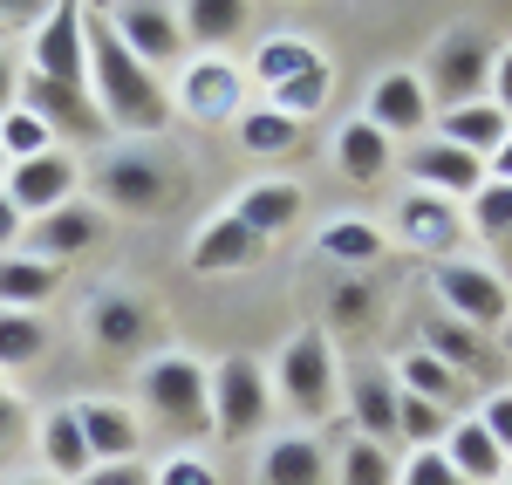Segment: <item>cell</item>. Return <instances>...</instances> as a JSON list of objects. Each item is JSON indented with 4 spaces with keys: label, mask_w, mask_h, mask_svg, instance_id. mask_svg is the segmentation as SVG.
<instances>
[{
    "label": "cell",
    "mask_w": 512,
    "mask_h": 485,
    "mask_svg": "<svg viewBox=\"0 0 512 485\" xmlns=\"http://www.w3.org/2000/svg\"><path fill=\"white\" fill-rule=\"evenodd\" d=\"M239 137H246V151L280 158V151H294V144H301V123L280 117V110H246V117H239Z\"/></svg>",
    "instance_id": "obj_38"
},
{
    "label": "cell",
    "mask_w": 512,
    "mask_h": 485,
    "mask_svg": "<svg viewBox=\"0 0 512 485\" xmlns=\"http://www.w3.org/2000/svg\"><path fill=\"white\" fill-rule=\"evenodd\" d=\"M21 431H28V424H21V404H14V397H0V451L14 445Z\"/></svg>",
    "instance_id": "obj_46"
},
{
    "label": "cell",
    "mask_w": 512,
    "mask_h": 485,
    "mask_svg": "<svg viewBox=\"0 0 512 485\" xmlns=\"http://www.w3.org/2000/svg\"><path fill=\"white\" fill-rule=\"evenodd\" d=\"M451 424H458L451 410H437V404H424V397H410V390H396V438H410L417 451H437Z\"/></svg>",
    "instance_id": "obj_33"
},
{
    "label": "cell",
    "mask_w": 512,
    "mask_h": 485,
    "mask_svg": "<svg viewBox=\"0 0 512 485\" xmlns=\"http://www.w3.org/2000/svg\"><path fill=\"white\" fill-rule=\"evenodd\" d=\"M14 240H21V212L7 205V192H0V253H7Z\"/></svg>",
    "instance_id": "obj_47"
},
{
    "label": "cell",
    "mask_w": 512,
    "mask_h": 485,
    "mask_svg": "<svg viewBox=\"0 0 512 485\" xmlns=\"http://www.w3.org/2000/svg\"><path fill=\"white\" fill-rule=\"evenodd\" d=\"M499 356H506V363H512V328H506V349H499Z\"/></svg>",
    "instance_id": "obj_50"
},
{
    "label": "cell",
    "mask_w": 512,
    "mask_h": 485,
    "mask_svg": "<svg viewBox=\"0 0 512 485\" xmlns=\"http://www.w3.org/2000/svg\"><path fill=\"white\" fill-rule=\"evenodd\" d=\"M144 404L158 410L178 438H205L212 431V383L192 356H158L144 369Z\"/></svg>",
    "instance_id": "obj_4"
},
{
    "label": "cell",
    "mask_w": 512,
    "mask_h": 485,
    "mask_svg": "<svg viewBox=\"0 0 512 485\" xmlns=\"http://www.w3.org/2000/svg\"><path fill=\"white\" fill-rule=\"evenodd\" d=\"M14 103H21L28 117H41L55 137H110V123H103V110H96L89 82H48V76L28 69V82L14 89Z\"/></svg>",
    "instance_id": "obj_6"
},
{
    "label": "cell",
    "mask_w": 512,
    "mask_h": 485,
    "mask_svg": "<svg viewBox=\"0 0 512 485\" xmlns=\"http://www.w3.org/2000/svg\"><path fill=\"white\" fill-rule=\"evenodd\" d=\"M335 485H396L390 451L369 445V438H355V445L342 451V472H335Z\"/></svg>",
    "instance_id": "obj_39"
},
{
    "label": "cell",
    "mask_w": 512,
    "mask_h": 485,
    "mask_svg": "<svg viewBox=\"0 0 512 485\" xmlns=\"http://www.w3.org/2000/svg\"><path fill=\"white\" fill-rule=\"evenodd\" d=\"M349 404H355V417H362V438H369V445H390L396 438V376L390 369H355Z\"/></svg>",
    "instance_id": "obj_23"
},
{
    "label": "cell",
    "mask_w": 512,
    "mask_h": 485,
    "mask_svg": "<svg viewBox=\"0 0 512 485\" xmlns=\"http://www.w3.org/2000/svg\"><path fill=\"white\" fill-rule=\"evenodd\" d=\"M14 110V69H7V55H0V117Z\"/></svg>",
    "instance_id": "obj_49"
},
{
    "label": "cell",
    "mask_w": 512,
    "mask_h": 485,
    "mask_svg": "<svg viewBox=\"0 0 512 485\" xmlns=\"http://www.w3.org/2000/svg\"><path fill=\"white\" fill-rule=\"evenodd\" d=\"M103 233V219L89 212V205H55V212H41L35 226H28V260H48V267H62L69 253H89Z\"/></svg>",
    "instance_id": "obj_14"
},
{
    "label": "cell",
    "mask_w": 512,
    "mask_h": 485,
    "mask_svg": "<svg viewBox=\"0 0 512 485\" xmlns=\"http://www.w3.org/2000/svg\"><path fill=\"white\" fill-rule=\"evenodd\" d=\"M431 287H437V301H444V315L478 328V335H499L512 322V287L492 267H478V260H437Z\"/></svg>",
    "instance_id": "obj_3"
},
{
    "label": "cell",
    "mask_w": 512,
    "mask_h": 485,
    "mask_svg": "<svg viewBox=\"0 0 512 485\" xmlns=\"http://www.w3.org/2000/svg\"><path fill=\"white\" fill-rule=\"evenodd\" d=\"M267 485H328V458L315 438H280L267 445Z\"/></svg>",
    "instance_id": "obj_28"
},
{
    "label": "cell",
    "mask_w": 512,
    "mask_h": 485,
    "mask_svg": "<svg viewBox=\"0 0 512 485\" xmlns=\"http://www.w3.org/2000/svg\"><path fill=\"white\" fill-rule=\"evenodd\" d=\"M396 390H410V397H424V404H437V410H451L458 397H465V383L437 363L431 349H410V356L396 363Z\"/></svg>",
    "instance_id": "obj_25"
},
{
    "label": "cell",
    "mask_w": 512,
    "mask_h": 485,
    "mask_svg": "<svg viewBox=\"0 0 512 485\" xmlns=\"http://www.w3.org/2000/svg\"><path fill=\"white\" fill-rule=\"evenodd\" d=\"M110 28L117 41L158 76L164 62H178L185 55V28H178V7H164V0H130V7H110Z\"/></svg>",
    "instance_id": "obj_8"
},
{
    "label": "cell",
    "mask_w": 512,
    "mask_h": 485,
    "mask_svg": "<svg viewBox=\"0 0 512 485\" xmlns=\"http://www.w3.org/2000/svg\"><path fill=\"white\" fill-rule=\"evenodd\" d=\"M0 178H7V151H0Z\"/></svg>",
    "instance_id": "obj_53"
},
{
    "label": "cell",
    "mask_w": 512,
    "mask_h": 485,
    "mask_svg": "<svg viewBox=\"0 0 512 485\" xmlns=\"http://www.w3.org/2000/svg\"><path fill=\"white\" fill-rule=\"evenodd\" d=\"M76 485H151V472H144L137 458H123V465H89Z\"/></svg>",
    "instance_id": "obj_42"
},
{
    "label": "cell",
    "mask_w": 512,
    "mask_h": 485,
    "mask_svg": "<svg viewBox=\"0 0 512 485\" xmlns=\"http://www.w3.org/2000/svg\"><path fill=\"white\" fill-rule=\"evenodd\" d=\"M396 485H465V479L451 472V458H444V451H417V458L396 472Z\"/></svg>",
    "instance_id": "obj_40"
},
{
    "label": "cell",
    "mask_w": 512,
    "mask_h": 485,
    "mask_svg": "<svg viewBox=\"0 0 512 485\" xmlns=\"http://www.w3.org/2000/svg\"><path fill=\"white\" fill-rule=\"evenodd\" d=\"M492 62H499L492 35H478V28H451V35L431 48V69H424L431 117L465 110V103H478V96H492Z\"/></svg>",
    "instance_id": "obj_2"
},
{
    "label": "cell",
    "mask_w": 512,
    "mask_h": 485,
    "mask_svg": "<svg viewBox=\"0 0 512 485\" xmlns=\"http://www.w3.org/2000/svg\"><path fill=\"white\" fill-rule=\"evenodd\" d=\"M233 103H239V69L198 62L192 76H185V110H192V117H226Z\"/></svg>",
    "instance_id": "obj_30"
},
{
    "label": "cell",
    "mask_w": 512,
    "mask_h": 485,
    "mask_svg": "<svg viewBox=\"0 0 512 485\" xmlns=\"http://www.w3.org/2000/svg\"><path fill=\"white\" fill-rule=\"evenodd\" d=\"M280 397L301 410V417H328L335 410V356H328V335H294L280 349Z\"/></svg>",
    "instance_id": "obj_7"
},
{
    "label": "cell",
    "mask_w": 512,
    "mask_h": 485,
    "mask_svg": "<svg viewBox=\"0 0 512 485\" xmlns=\"http://www.w3.org/2000/svg\"><path fill=\"white\" fill-rule=\"evenodd\" d=\"M7 205L14 212H55V205H69V192H76V164L62 158V151H48V158H28V164H7Z\"/></svg>",
    "instance_id": "obj_12"
},
{
    "label": "cell",
    "mask_w": 512,
    "mask_h": 485,
    "mask_svg": "<svg viewBox=\"0 0 512 485\" xmlns=\"http://www.w3.org/2000/svg\"><path fill=\"white\" fill-rule=\"evenodd\" d=\"M499 485H512V458H506V479H499Z\"/></svg>",
    "instance_id": "obj_52"
},
{
    "label": "cell",
    "mask_w": 512,
    "mask_h": 485,
    "mask_svg": "<svg viewBox=\"0 0 512 485\" xmlns=\"http://www.w3.org/2000/svg\"><path fill=\"white\" fill-rule=\"evenodd\" d=\"M328 103V62H315V69H301V76H287L274 89V103L267 110H280V117H294V123H308Z\"/></svg>",
    "instance_id": "obj_37"
},
{
    "label": "cell",
    "mask_w": 512,
    "mask_h": 485,
    "mask_svg": "<svg viewBox=\"0 0 512 485\" xmlns=\"http://www.w3.org/2000/svg\"><path fill=\"white\" fill-rule=\"evenodd\" d=\"M35 76H48V82H89V48H82V7H76V0H62V7L41 14Z\"/></svg>",
    "instance_id": "obj_10"
},
{
    "label": "cell",
    "mask_w": 512,
    "mask_h": 485,
    "mask_svg": "<svg viewBox=\"0 0 512 485\" xmlns=\"http://www.w3.org/2000/svg\"><path fill=\"white\" fill-rule=\"evenodd\" d=\"M48 356V322L21 315V308H0V369H21Z\"/></svg>",
    "instance_id": "obj_32"
},
{
    "label": "cell",
    "mask_w": 512,
    "mask_h": 485,
    "mask_svg": "<svg viewBox=\"0 0 512 485\" xmlns=\"http://www.w3.org/2000/svg\"><path fill=\"white\" fill-rule=\"evenodd\" d=\"M485 178H499V185H512V137L499 144V151H492V158H485Z\"/></svg>",
    "instance_id": "obj_48"
},
{
    "label": "cell",
    "mask_w": 512,
    "mask_h": 485,
    "mask_svg": "<svg viewBox=\"0 0 512 485\" xmlns=\"http://www.w3.org/2000/svg\"><path fill=\"white\" fill-rule=\"evenodd\" d=\"M472 226L485 233V246L512 253V185H499V178L478 185V192H472Z\"/></svg>",
    "instance_id": "obj_34"
},
{
    "label": "cell",
    "mask_w": 512,
    "mask_h": 485,
    "mask_svg": "<svg viewBox=\"0 0 512 485\" xmlns=\"http://www.w3.org/2000/svg\"><path fill=\"white\" fill-rule=\"evenodd\" d=\"M239 226H253L260 240H274V233H287L294 219H301V192L287 185V178H260V185H246L233 205Z\"/></svg>",
    "instance_id": "obj_22"
},
{
    "label": "cell",
    "mask_w": 512,
    "mask_h": 485,
    "mask_svg": "<svg viewBox=\"0 0 512 485\" xmlns=\"http://www.w3.org/2000/svg\"><path fill=\"white\" fill-rule=\"evenodd\" d=\"M82 48H89V96L110 130L130 137H158L171 123V89H164L110 28V7H82Z\"/></svg>",
    "instance_id": "obj_1"
},
{
    "label": "cell",
    "mask_w": 512,
    "mask_h": 485,
    "mask_svg": "<svg viewBox=\"0 0 512 485\" xmlns=\"http://www.w3.org/2000/svg\"><path fill=\"white\" fill-rule=\"evenodd\" d=\"M41 458H48V472H62V479H82V472H89V445H82L76 410H48V424H41Z\"/></svg>",
    "instance_id": "obj_29"
},
{
    "label": "cell",
    "mask_w": 512,
    "mask_h": 485,
    "mask_svg": "<svg viewBox=\"0 0 512 485\" xmlns=\"http://www.w3.org/2000/svg\"><path fill=\"white\" fill-rule=\"evenodd\" d=\"M82 445H89V465H123L137 458V417L123 404H76Z\"/></svg>",
    "instance_id": "obj_20"
},
{
    "label": "cell",
    "mask_w": 512,
    "mask_h": 485,
    "mask_svg": "<svg viewBox=\"0 0 512 485\" xmlns=\"http://www.w3.org/2000/svg\"><path fill=\"white\" fill-rule=\"evenodd\" d=\"M21 485H62V479H21Z\"/></svg>",
    "instance_id": "obj_51"
},
{
    "label": "cell",
    "mask_w": 512,
    "mask_h": 485,
    "mask_svg": "<svg viewBox=\"0 0 512 485\" xmlns=\"http://www.w3.org/2000/svg\"><path fill=\"white\" fill-rule=\"evenodd\" d=\"M260 253H267V240L226 212V219H212V226L192 240V253H185V260H192V274H239V267H253Z\"/></svg>",
    "instance_id": "obj_15"
},
{
    "label": "cell",
    "mask_w": 512,
    "mask_h": 485,
    "mask_svg": "<svg viewBox=\"0 0 512 485\" xmlns=\"http://www.w3.org/2000/svg\"><path fill=\"white\" fill-rule=\"evenodd\" d=\"M403 171H410V185H424L437 199H472L478 185H485V158L472 151H458V144H410L403 151Z\"/></svg>",
    "instance_id": "obj_9"
},
{
    "label": "cell",
    "mask_w": 512,
    "mask_h": 485,
    "mask_svg": "<svg viewBox=\"0 0 512 485\" xmlns=\"http://www.w3.org/2000/svg\"><path fill=\"white\" fill-rule=\"evenodd\" d=\"M478 424L492 431V445L512 458V390H499V397H485V410H478Z\"/></svg>",
    "instance_id": "obj_41"
},
{
    "label": "cell",
    "mask_w": 512,
    "mask_h": 485,
    "mask_svg": "<svg viewBox=\"0 0 512 485\" xmlns=\"http://www.w3.org/2000/svg\"><path fill=\"white\" fill-rule=\"evenodd\" d=\"M437 137L458 144V151H472V158H492V151L512 137V123L499 117L492 96H478V103H465V110H444V117H437Z\"/></svg>",
    "instance_id": "obj_21"
},
{
    "label": "cell",
    "mask_w": 512,
    "mask_h": 485,
    "mask_svg": "<svg viewBox=\"0 0 512 485\" xmlns=\"http://www.w3.org/2000/svg\"><path fill=\"white\" fill-rule=\"evenodd\" d=\"M321 253L342 260V267H369V260L383 253V233L362 226V219H335V226H321Z\"/></svg>",
    "instance_id": "obj_36"
},
{
    "label": "cell",
    "mask_w": 512,
    "mask_h": 485,
    "mask_svg": "<svg viewBox=\"0 0 512 485\" xmlns=\"http://www.w3.org/2000/svg\"><path fill=\"white\" fill-rule=\"evenodd\" d=\"M492 103H499V117L512 123V48H499V62H492Z\"/></svg>",
    "instance_id": "obj_45"
},
{
    "label": "cell",
    "mask_w": 512,
    "mask_h": 485,
    "mask_svg": "<svg viewBox=\"0 0 512 485\" xmlns=\"http://www.w3.org/2000/svg\"><path fill=\"white\" fill-rule=\"evenodd\" d=\"M437 451L451 458V472H458L465 485H499V479H506V451L492 445V431H485L478 417H458V424L444 431V445H437Z\"/></svg>",
    "instance_id": "obj_18"
},
{
    "label": "cell",
    "mask_w": 512,
    "mask_h": 485,
    "mask_svg": "<svg viewBox=\"0 0 512 485\" xmlns=\"http://www.w3.org/2000/svg\"><path fill=\"white\" fill-rule=\"evenodd\" d=\"M396 233L417 253H451L458 233H465V219H458V205L437 199V192H410V199L396 205Z\"/></svg>",
    "instance_id": "obj_16"
},
{
    "label": "cell",
    "mask_w": 512,
    "mask_h": 485,
    "mask_svg": "<svg viewBox=\"0 0 512 485\" xmlns=\"http://www.w3.org/2000/svg\"><path fill=\"white\" fill-rule=\"evenodd\" d=\"M89 335H96L110 356L144 349V335H151V301H137V294H96V301H89Z\"/></svg>",
    "instance_id": "obj_19"
},
{
    "label": "cell",
    "mask_w": 512,
    "mask_h": 485,
    "mask_svg": "<svg viewBox=\"0 0 512 485\" xmlns=\"http://www.w3.org/2000/svg\"><path fill=\"white\" fill-rule=\"evenodd\" d=\"M335 164H342V178H355V185H376V178L390 171V137H383L369 117L342 123V137H335Z\"/></svg>",
    "instance_id": "obj_24"
},
{
    "label": "cell",
    "mask_w": 512,
    "mask_h": 485,
    "mask_svg": "<svg viewBox=\"0 0 512 485\" xmlns=\"http://www.w3.org/2000/svg\"><path fill=\"white\" fill-rule=\"evenodd\" d=\"M246 7L239 0H192V7H178V28H185V41H205V48H219V41L246 35Z\"/></svg>",
    "instance_id": "obj_27"
},
{
    "label": "cell",
    "mask_w": 512,
    "mask_h": 485,
    "mask_svg": "<svg viewBox=\"0 0 512 485\" xmlns=\"http://www.w3.org/2000/svg\"><path fill=\"white\" fill-rule=\"evenodd\" d=\"M321 55L308 48V35H267L260 41V55H253V76H260V89H280L287 76H301V69H315Z\"/></svg>",
    "instance_id": "obj_31"
},
{
    "label": "cell",
    "mask_w": 512,
    "mask_h": 485,
    "mask_svg": "<svg viewBox=\"0 0 512 485\" xmlns=\"http://www.w3.org/2000/svg\"><path fill=\"white\" fill-rule=\"evenodd\" d=\"M103 199L123 205V212H158L171 199V185H164V171L144 151H117V158L103 164Z\"/></svg>",
    "instance_id": "obj_17"
},
{
    "label": "cell",
    "mask_w": 512,
    "mask_h": 485,
    "mask_svg": "<svg viewBox=\"0 0 512 485\" xmlns=\"http://www.w3.org/2000/svg\"><path fill=\"white\" fill-rule=\"evenodd\" d=\"M55 281H62V267H48V260H0V301L7 308H21V315H35L41 301L55 294Z\"/></svg>",
    "instance_id": "obj_26"
},
{
    "label": "cell",
    "mask_w": 512,
    "mask_h": 485,
    "mask_svg": "<svg viewBox=\"0 0 512 485\" xmlns=\"http://www.w3.org/2000/svg\"><path fill=\"white\" fill-rule=\"evenodd\" d=\"M267 404H274V390H267V376L253 356H226V363L212 369V431L219 438H253L260 424H267Z\"/></svg>",
    "instance_id": "obj_5"
},
{
    "label": "cell",
    "mask_w": 512,
    "mask_h": 485,
    "mask_svg": "<svg viewBox=\"0 0 512 485\" xmlns=\"http://www.w3.org/2000/svg\"><path fill=\"white\" fill-rule=\"evenodd\" d=\"M369 123H376L383 137H417V130L431 123L424 76H410V69H390V76L369 89Z\"/></svg>",
    "instance_id": "obj_13"
},
{
    "label": "cell",
    "mask_w": 512,
    "mask_h": 485,
    "mask_svg": "<svg viewBox=\"0 0 512 485\" xmlns=\"http://www.w3.org/2000/svg\"><path fill=\"white\" fill-rule=\"evenodd\" d=\"M369 308H376L369 287H335V322H342V328H362V322H369Z\"/></svg>",
    "instance_id": "obj_44"
},
{
    "label": "cell",
    "mask_w": 512,
    "mask_h": 485,
    "mask_svg": "<svg viewBox=\"0 0 512 485\" xmlns=\"http://www.w3.org/2000/svg\"><path fill=\"white\" fill-rule=\"evenodd\" d=\"M151 485H219V479H212V465H205V458H171Z\"/></svg>",
    "instance_id": "obj_43"
},
{
    "label": "cell",
    "mask_w": 512,
    "mask_h": 485,
    "mask_svg": "<svg viewBox=\"0 0 512 485\" xmlns=\"http://www.w3.org/2000/svg\"><path fill=\"white\" fill-rule=\"evenodd\" d=\"M0 151H7V164L48 158V151H55V130H48V123H41V117H28V110L14 103V110L0 117Z\"/></svg>",
    "instance_id": "obj_35"
},
{
    "label": "cell",
    "mask_w": 512,
    "mask_h": 485,
    "mask_svg": "<svg viewBox=\"0 0 512 485\" xmlns=\"http://www.w3.org/2000/svg\"><path fill=\"white\" fill-rule=\"evenodd\" d=\"M424 349H431L458 383H472V376H499V369H506V356H499V342H492V335L451 322V315H431V322H424Z\"/></svg>",
    "instance_id": "obj_11"
}]
</instances>
